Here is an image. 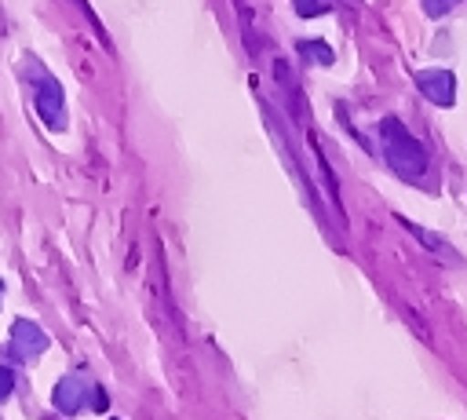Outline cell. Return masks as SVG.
I'll list each match as a JSON object with an SVG mask.
<instances>
[{
	"label": "cell",
	"instance_id": "cell-8",
	"mask_svg": "<svg viewBox=\"0 0 467 420\" xmlns=\"http://www.w3.org/2000/svg\"><path fill=\"white\" fill-rule=\"evenodd\" d=\"M460 0H423V11L431 15V18H441L445 11H452Z\"/></svg>",
	"mask_w": 467,
	"mask_h": 420
},
{
	"label": "cell",
	"instance_id": "cell-3",
	"mask_svg": "<svg viewBox=\"0 0 467 420\" xmlns=\"http://www.w3.org/2000/svg\"><path fill=\"white\" fill-rule=\"evenodd\" d=\"M36 113H40V121L51 131H62L66 128V99H62L58 80H51V77H40L36 80Z\"/></svg>",
	"mask_w": 467,
	"mask_h": 420
},
{
	"label": "cell",
	"instance_id": "cell-10",
	"mask_svg": "<svg viewBox=\"0 0 467 420\" xmlns=\"http://www.w3.org/2000/svg\"><path fill=\"white\" fill-rule=\"evenodd\" d=\"M73 4H77V7H80V11H84V15H88V22H91V26H95V29H99V22H95V11H91V7H88V0H73ZM99 33H102V29H99Z\"/></svg>",
	"mask_w": 467,
	"mask_h": 420
},
{
	"label": "cell",
	"instance_id": "cell-2",
	"mask_svg": "<svg viewBox=\"0 0 467 420\" xmlns=\"http://www.w3.org/2000/svg\"><path fill=\"white\" fill-rule=\"evenodd\" d=\"M91 391H95V383H91L88 376L73 373V376H62V380L55 383V391H51V402H55V409H58V413L73 416V413H80V409L88 405Z\"/></svg>",
	"mask_w": 467,
	"mask_h": 420
},
{
	"label": "cell",
	"instance_id": "cell-6",
	"mask_svg": "<svg viewBox=\"0 0 467 420\" xmlns=\"http://www.w3.org/2000/svg\"><path fill=\"white\" fill-rule=\"evenodd\" d=\"M299 51H303V58H306V62H321V66H332V58H336V55H332V47H328L325 40H303V44H299Z\"/></svg>",
	"mask_w": 467,
	"mask_h": 420
},
{
	"label": "cell",
	"instance_id": "cell-4",
	"mask_svg": "<svg viewBox=\"0 0 467 420\" xmlns=\"http://www.w3.org/2000/svg\"><path fill=\"white\" fill-rule=\"evenodd\" d=\"M44 351H47V332H44L36 321L18 318V321L11 325V354H15L18 362H29V358H40Z\"/></svg>",
	"mask_w": 467,
	"mask_h": 420
},
{
	"label": "cell",
	"instance_id": "cell-11",
	"mask_svg": "<svg viewBox=\"0 0 467 420\" xmlns=\"http://www.w3.org/2000/svg\"><path fill=\"white\" fill-rule=\"evenodd\" d=\"M0 296H4V285H0Z\"/></svg>",
	"mask_w": 467,
	"mask_h": 420
},
{
	"label": "cell",
	"instance_id": "cell-7",
	"mask_svg": "<svg viewBox=\"0 0 467 420\" xmlns=\"http://www.w3.org/2000/svg\"><path fill=\"white\" fill-rule=\"evenodd\" d=\"M292 7H296L299 18H314V15H325L332 4L328 0H292Z\"/></svg>",
	"mask_w": 467,
	"mask_h": 420
},
{
	"label": "cell",
	"instance_id": "cell-5",
	"mask_svg": "<svg viewBox=\"0 0 467 420\" xmlns=\"http://www.w3.org/2000/svg\"><path fill=\"white\" fill-rule=\"evenodd\" d=\"M416 88L434 106H452V99H456V80H452L449 69H420L416 73Z\"/></svg>",
	"mask_w": 467,
	"mask_h": 420
},
{
	"label": "cell",
	"instance_id": "cell-1",
	"mask_svg": "<svg viewBox=\"0 0 467 420\" xmlns=\"http://www.w3.org/2000/svg\"><path fill=\"white\" fill-rule=\"evenodd\" d=\"M379 139H383V157L387 164L401 175V179H420L427 168V153L423 146L409 135V128L398 117H383L379 121Z\"/></svg>",
	"mask_w": 467,
	"mask_h": 420
},
{
	"label": "cell",
	"instance_id": "cell-9",
	"mask_svg": "<svg viewBox=\"0 0 467 420\" xmlns=\"http://www.w3.org/2000/svg\"><path fill=\"white\" fill-rule=\"evenodd\" d=\"M11 391H15V373H11L7 365H0V402H4Z\"/></svg>",
	"mask_w": 467,
	"mask_h": 420
}]
</instances>
